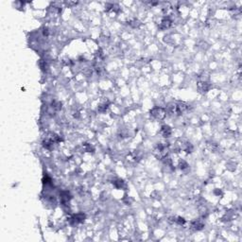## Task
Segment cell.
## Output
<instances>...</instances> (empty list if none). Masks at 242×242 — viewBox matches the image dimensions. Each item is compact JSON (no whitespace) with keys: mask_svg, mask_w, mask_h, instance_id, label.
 <instances>
[{"mask_svg":"<svg viewBox=\"0 0 242 242\" xmlns=\"http://www.w3.org/2000/svg\"><path fill=\"white\" fill-rule=\"evenodd\" d=\"M52 108L54 110L59 111L62 109V103L59 102V101H54V102H52Z\"/></svg>","mask_w":242,"mask_h":242,"instance_id":"cell-10","label":"cell"},{"mask_svg":"<svg viewBox=\"0 0 242 242\" xmlns=\"http://www.w3.org/2000/svg\"><path fill=\"white\" fill-rule=\"evenodd\" d=\"M150 115L155 119L162 120L166 118V111L165 109H163L161 107H155L150 111Z\"/></svg>","mask_w":242,"mask_h":242,"instance_id":"cell-2","label":"cell"},{"mask_svg":"<svg viewBox=\"0 0 242 242\" xmlns=\"http://www.w3.org/2000/svg\"><path fill=\"white\" fill-rule=\"evenodd\" d=\"M60 199H61L62 204L66 205L69 202L70 199H71V196H70L68 191H62L61 194H60Z\"/></svg>","mask_w":242,"mask_h":242,"instance_id":"cell-3","label":"cell"},{"mask_svg":"<svg viewBox=\"0 0 242 242\" xmlns=\"http://www.w3.org/2000/svg\"><path fill=\"white\" fill-rule=\"evenodd\" d=\"M187 166H187V164H186L185 161H182V162H180V169H186Z\"/></svg>","mask_w":242,"mask_h":242,"instance_id":"cell-14","label":"cell"},{"mask_svg":"<svg viewBox=\"0 0 242 242\" xmlns=\"http://www.w3.org/2000/svg\"><path fill=\"white\" fill-rule=\"evenodd\" d=\"M107 109H108V103H101L99 106V112L104 113L107 111Z\"/></svg>","mask_w":242,"mask_h":242,"instance_id":"cell-9","label":"cell"},{"mask_svg":"<svg viewBox=\"0 0 242 242\" xmlns=\"http://www.w3.org/2000/svg\"><path fill=\"white\" fill-rule=\"evenodd\" d=\"M84 218H85V215L83 214V213H79V214H77V215H74L71 220L74 222H75V223H79V222L83 221Z\"/></svg>","mask_w":242,"mask_h":242,"instance_id":"cell-8","label":"cell"},{"mask_svg":"<svg viewBox=\"0 0 242 242\" xmlns=\"http://www.w3.org/2000/svg\"><path fill=\"white\" fill-rule=\"evenodd\" d=\"M161 134L164 137H169L171 134H172V130H171V128L169 125H164L161 128Z\"/></svg>","mask_w":242,"mask_h":242,"instance_id":"cell-5","label":"cell"},{"mask_svg":"<svg viewBox=\"0 0 242 242\" xmlns=\"http://www.w3.org/2000/svg\"><path fill=\"white\" fill-rule=\"evenodd\" d=\"M210 88H211V85L208 83H206V81H199L198 83V89L201 93L208 92Z\"/></svg>","mask_w":242,"mask_h":242,"instance_id":"cell-4","label":"cell"},{"mask_svg":"<svg viewBox=\"0 0 242 242\" xmlns=\"http://www.w3.org/2000/svg\"><path fill=\"white\" fill-rule=\"evenodd\" d=\"M129 25L131 26L132 28H136V27H138L140 25V23H139V21L137 20V19H134V20L129 22Z\"/></svg>","mask_w":242,"mask_h":242,"instance_id":"cell-11","label":"cell"},{"mask_svg":"<svg viewBox=\"0 0 242 242\" xmlns=\"http://www.w3.org/2000/svg\"><path fill=\"white\" fill-rule=\"evenodd\" d=\"M171 20L169 18H164L163 20L161 21V23H160V25H159V29H169V27L171 26Z\"/></svg>","mask_w":242,"mask_h":242,"instance_id":"cell-7","label":"cell"},{"mask_svg":"<svg viewBox=\"0 0 242 242\" xmlns=\"http://www.w3.org/2000/svg\"><path fill=\"white\" fill-rule=\"evenodd\" d=\"M114 183H115V187H118V188H121V187H123V185H124V182L122 180H118V181H115Z\"/></svg>","mask_w":242,"mask_h":242,"instance_id":"cell-12","label":"cell"},{"mask_svg":"<svg viewBox=\"0 0 242 242\" xmlns=\"http://www.w3.org/2000/svg\"><path fill=\"white\" fill-rule=\"evenodd\" d=\"M191 227H192L194 230H196V231H200V230H201L204 227V224L201 220H193L191 222Z\"/></svg>","mask_w":242,"mask_h":242,"instance_id":"cell-6","label":"cell"},{"mask_svg":"<svg viewBox=\"0 0 242 242\" xmlns=\"http://www.w3.org/2000/svg\"><path fill=\"white\" fill-rule=\"evenodd\" d=\"M176 222L179 224V225H183L185 223V220L183 218H181V217H178L176 218Z\"/></svg>","mask_w":242,"mask_h":242,"instance_id":"cell-13","label":"cell"},{"mask_svg":"<svg viewBox=\"0 0 242 242\" xmlns=\"http://www.w3.org/2000/svg\"><path fill=\"white\" fill-rule=\"evenodd\" d=\"M190 105L187 104L185 102H181V101H178V102H172L169 103L166 107V112L170 115H182L185 113L188 112L190 110Z\"/></svg>","mask_w":242,"mask_h":242,"instance_id":"cell-1","label":"cell"}]
</instances>
